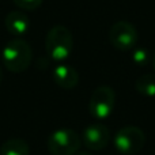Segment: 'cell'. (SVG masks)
Listing matches in <instances>:
<instances>
[{"mask_svg": "<svg viewBox=\"0 0 155 155\" xmlns=\"http://www.w3.org/2000/svg\"><path fill=\"white\" fill-rule=\"evenodd\" d=\"M75 155H91V154H88V153H76Z\"/></svg>", "mask_w": 155, "mask_h": 155, "instance_id": "16", "label": "cell"}, {"mask_svg": "<svg viewBox=\"0 0 155 155\" xmlns=\"http://www.w3.org/2000/svg\"><path fill=\"white\" fill-rule=\"evenodd\" d=\"M74 48V37L70 29L63 25H56L45 37V49L48 56L56 61H64L70 57Z\"/></svg>", "mask_w": 155, "mask_h": 155, "instance_id": "2", "label": "cell"}, {"mask_svg": "<svg viewBox=\"0 0 155 155\" xmlns=\"http://www.w3.org/2000/svg\"><path fill=\"white\" fill-rule=\"evenodd\" d=\"M135 88L144 97H155V74H144L135 82Z\"/></svg>", "mask_w": 155, "mask_h": 155, "instance_id": "11", "label": "cell"}, {"mask_svg": "<svg viewBox=\"0 0 155 155\" xmlns=\"http://www.w3.org/2000/svg\"><path fill=\"white\" fill-rule=\"evenodd\" d=\"M151 63H153V67H154V71H155V52H154L153 59H151Z\"/></svg>", "mask_w": 155, "mask_h": 155, "instance_id": "14", "label": "cell"}, {"mask_svg": "<svg viewBox=\"0 0 155 155\" xmlns=\"http://www.w3.org/2000/svg\"><path fill=\"white\" fill-rule=\"evenodd\" d=\"M132 60H134V63L136 65L144 67L150 61V53H148V51L146 48H140V46L137 48V46H135L132 49Z\"/></svg>", "mask_w": 155, "mask_h": 155, "instance_id": "12", "label": "cell"}, {"mask_svg": "<svg viewBox=\"0 0 155 155\" xmlns=\"http://www.w3.org/2000/svg\"><path fill=\"white\" fill-rule=\"evenodd\" d=\"M116 104V93L110 86H99L93 91L88 101V112L98 121L106 120L113 113Z\"/></svg>", "mask_w": 155, "mask_h": 155, "instance_id": "4", "label": "cell"}, {"mask_svg": "<svg viewBox=\"0 0 155 155\" xmlns=\"http://www.w3.org/2000/svg\"><path fill=\"white\" fill-rule=\"evenodd\" d=\"M3 80V71H2V67H0V83H2Z\"/></svg>", "mask_w": 155, "mask_h": 155, "instance_id": "15", "label": "cell"}, {"mask_svg": "<svg viewBox=\"0 0 155 155\" xmlns=\"http://www.w3.org/2000/svg\"><path fill=\"white\" fill-rule=\"evenodd\" d=\"M139 34L131 22L118 21L112 25L109 30V41L113 48L121 52H128L136 46Z\"/></svg>", "mask_w": 155, "mask_h": 155, "instance_id": "6", "label": "cell"}, {"mask_svg": "<svg viewBox=\"0 0 155 155\" xmlns=\"http://www.w3.org/2000/svg\"><path fill=\"white\" fill-rule=\"evenodd\" d=\"M3 65L10 72L19 74L30 67L33 60V49L27 41L22 38L8 41L2 52Z\"/></svg>", "mask_w": 155, "mask_h": 155, "instance_id": "1", "label": "cell"}, {"mask_svg": "<svg viewBox=\"0 0 155 155\" xmlns=\"http://www.w3.org/2000/svg\"><path fill=\"white\" fill-rule=\"evenodd\" d=\"M110 142V131L102 123H93L84 128L82 135V143L91 151L104 150Z\"/></svg>", "mask_w": 155, "mask_h": 155, "instance_id": "7", "label": "cell"}, {"mask_svg": "<svg viewBox=\"0 0 155 155\" xmlns=\"http://www.w3.org/2000/svg\"><path fill=\"white\" fill-rule=\"evenodd\" d=\"M53 80L59 87L64 90H72L79 83V72L68 64H60L53 70Z\"/></svg>", "mask_w": 155, "mask_h": 155, "instance_id": "9", "label": "cell"}, {"mask_svg": "<svg viewBox=\"0 0 155 155\" xmlns=\"http://www.w3.org/2000/svg\"><path fill=\"white\" fill-rule=\"evenodd\" d=\"M4 26L10 34L15 37H23L30 29V19L22 11H11L4 19Z\"/></svg>", "mask_w": 155, "mask_h": 155, "instance_id": "8", "label": "cell"}, {"mask_svg": "<svg viewBox=\"0 0 155 155\" xmlns=\"http://www.w3.org/2000/svg\"><path fill=\"white\" fill-rule=\"evenodd\" d=\"M146 144V135L143 129L135 125H128L118 129L114 136V147L123 155L137 154Z\"/></svg>", "mask_w": 155, "mask_h": 155, "instance_id": "5", "label": "cell"}, {"mask_svg": "<svg viewBox=\"0 0 155 155\" xmlns=\"http://www.w3.org/2000/svg\"><path fill=\"white\" fill-rule=\"evenodd\" d=\"M29 143L23 139H8L0 146V155H29Z\"/></svg>", "mask_w": 155, "mask_h": 155, "instance_id": "10", "label": "cell"}, {"mask_svg": "<svg viewBox=\"0 0 155 155\" xmlns=\"http://www.w3.org/2000/svg\"><path fill=\"white\" fill-rule=\"evenodd\" d=\"M14 4L23 11H33L42 4L44 0H12Z\"/></svg>", "mask_w": 155, "mask_h": 155, "instance_id": "13", "label": "cell"}, {"mask_svg": "<svg viewBox=\"0 0 155 155\" xmlns=\"http://www.w3.org/2000/svg\"><path fill=\"white\" fill-rule=\"evenodd\" d=\"M82 146V137L71 128H60L48 137L46 147L52 155H75Z\"/></svg>", "mask_w": 155, "mask_h": 155, "instance_id": "3", "label": "cell"}]
</instances>
